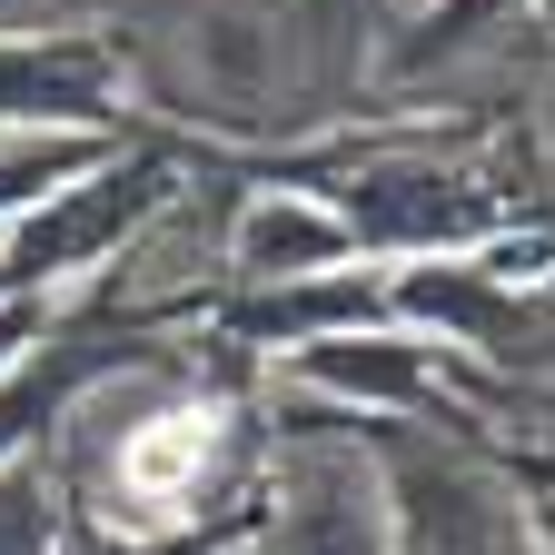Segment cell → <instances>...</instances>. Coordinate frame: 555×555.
<instances>
[{
	"label": "cell",
	"mask_w": 555,
	"mask_h": 555,
	"mask_svg": "<svg viewBox=\"0 0 555 555\" xmlns=\"http://www.w3.org/2000/svg\"><path fill=\"white\" fill-rule=\"evenodd\" d=\"M208 466V416H159V427H139L119 476L139 486V496H179V486Z\"/></svg>",
	"instance_id": "6da1fadb"
}]
</instances>
